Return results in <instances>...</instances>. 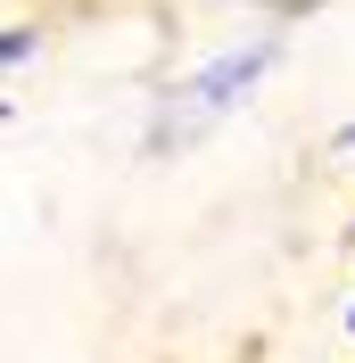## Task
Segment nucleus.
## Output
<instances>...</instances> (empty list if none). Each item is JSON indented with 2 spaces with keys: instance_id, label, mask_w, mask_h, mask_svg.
Wrapping results in <instances>:
<instances>
[{
  "instance_id": "obj_1",
  "label": "nucleus",
  "mask_w": 355,
  "mask_h": 363,
  "mask_svg": "<svg viewBox=\"0 0 355 363\" xmlns=\"http://www.w3.org/2000/svg\"><path fill=\"white\" fill-rule=\"evenodd\" d=\"M265 58H273V50H265V42H256V50H240V58H223V67H207V74H199V91H190V99H199V116H215V108H223V99H231V91H240V83H248V74L265 67Z\"/></svg>"
},
{
  "instance_id": "obj_4",
  "label": "nucleus",
  "mask_w": 355,
  "mask_h": 363,
  "mask_svg": "<svg viewBox=\"0 0 355 363\" xmlns=\"http://www.w3.org/2000/svg\"><path fill=\"white\" fill-rule=\"evenodd\" d=\"M347 322H355V314H347Z\"/></svg>"
},
{
  "instance_id": "obj_2",
  "label": "nucleus",
  "mask_w": 355,
  "mask_h": 363,
  "mask_svg": "<svg viewBox=\"0 0 355 363\" xmlns=\"http://www.w3.org/2000/svg\"><path fill=\"white\" fill-rule=\"evenodd\" d=\"M25 50H33V33H0V67H9V58H25Z\"/></svg>"
},
{
  "instance_id": "obj_3",
  "label": "nucleus",
  "mask_w": 355,
  "mask_h": 363,
  "mask_svg": "<svg viewBox=\"0 0 355 363\" xmlns=\"http://www.w3.org/2000/svg\"><path fill=\"white\" fill-rule=\"evenodd\" d=\"M339 149H355V124H347V133H339Z\"/></svg>"
}]
</instances>
